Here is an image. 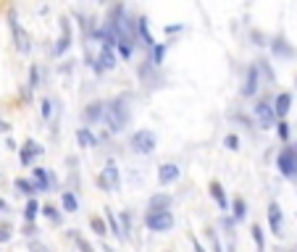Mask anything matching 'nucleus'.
Instances as JSON below:
<instances>
[{
  "label": "nucleus",
  "instance_id": "obj_1",
  "mask_svg": "<svg viewBox=\"0 0 297 252\" xmlns=\"http://www.w3.org/2000/svg\"><path fill=\"white\" fill-rule=\"evenodd\" d=\"M105 124L110 126V132H121L126 126V108H124V100H110L105 102Z\"/></svg>",
  "mask_w": 297,
  "mask_h": 252
},
{
  "label": "nucleus",
  "instance_id": "obj_2",
  "mask_svg": "<svg viewBox=\"0 0 297 252\" xmlns=\"http://www.w3.org/2000/svg\"><path fill=\"white\" fill-rule=\"evenodd\" d=\"M129 147L140 155H150L155 150V134L147 132V129H140V132H134L132 139H129Z\"/></svg>",
  "mask_w": 297,
  "mask_h": 252
},
{
  "label": "nucleus",
  "instance_id": "obj_3",
  "mask_svg": "<svg viewBox=\"0 0 297 252\" xmlns=\"http://www.w3.org/2000/svg\"><path fill=\"white\" fill-rule=\"evenodd\" d=\"M276 166H279V171L287 176V179H295L297 176V153L295 147H284L276 158Z\"/></svg>",
  "mask_w": 297,
  "mask_h": 252
},
{
  "label": "nucleus",
  "instance_id": "obj_4",
  "mask_svg": "<svg viewBox=\"0 0 297 252\" xmlns=\"http://www.w3.org/2000/svg\"><path fill=\"white\" fill-rule=\"evenodd\" d=\"M145 223H147V229H153V231H169L171 226H174V216L169 210H163V213H147V218H145Z\"/></svg>",
  "mask_w": 297,
  "mask_h": 252
},
{
  "label": "nucleus",
  "instance_id": "obj_5",
  "mask_svg": "<svg viewBox=\"0 0 297 252\" xmlns=\"http://www.w3.org/2000/svg\"><path fill=\"white\" fill-rule=\"evenodd\" d=\"M274 116H276V110L271 102H258L255 105V118H258V124H261V129H274Z\"/></svg>",
  "mask_w": 297,
  "mask_h": 252
},
{
  "label": "nucleus",
  "instance_id": "obj_6",
  "mask_svg": "<svg viewBox=\"0 0 297 252\" xmlns=\"http://www.w3.org/2000/svg\"><path fill=\"white\" fill-rule=\"evenodd\" d=\"M100 184H103V189H108V192H116L118 189V168H116L113 161L105 163L103 173H100Z\"/></svg>",
  "mask_w": 297,
  "mask_h": 252
},
{
  "label": "nucleus",
  "instance_id": "obj_7",
  "mask_svg": "<svg viewBox=\"0 0 297 252\" xmlns=\"http://www.w3.org/2000/svg\"><path fill=\"white\" fill-rule=\"evenodd\" d=\"M268 223H271V231L276 237H282L284 234V218H282V208L276 202L268 205Z\"/></svg>",
  "mask_w": 297,
  "mask_h": 252
},
{
  "label": "nucleus",
  "instance_id": "obj_8",
  "mask_svg": "<svg viewBox=\"0 0 297 252\" xmlns=\"http://www.w3.org/2000/svg\"><path fill=\"white\" fill-rule=\"evenodd\" d=\"M92 63H95V69H98V71H110V69L116 66V61H113V53H110V48H100V53L95 55V61H92Z\"/></svg>",
  "mask_w": 297,
  "mask_h": 252
},
{
  "label": "nucleus",
  "instance_id": "obj_9",
  "mask_svg": "<svg viewBox=\"0 0 297 252\" xmlns=\"http://www.w3.org/2000/svg\"><path fill=\"white\" fill-rule=\"evenodd\" d=\"M176 179H179V166L163 163L161 168H158V181H161L163 186H166V184H174Z\"/></svg>",
  "mask_w": 297,
  "mask_h": 252
},
{
  "label": "nucleus",
  "instance_id": "obj_10",
  "mask_svg": "<svg viewBox=\"0 0 297 252\" xmlns=\"http://www.w3.org/2000/svg\"><path fill=\"white\" fill-rule=\"evenodd\" d=\"M11 29H13V37H16V48L21 53H29L32 45H29V37H26V32L21 29V26L16 24V18H11Z\"/></svg>",
  "mask_w": 297,
  "mask_h": 252
},
{
  "label": "nucleus",
  "instance_id": "obj_11",
  "mask_svg": "<svg viewBox=\"0 0 297 252\" xmlns=\"http://www.w3.org/2000/svg\"><path fill=\"white\" fill-rule=\"evenodd\" d=\"M69 45H71V29H69V21L66 18H61V40H58V48H55V53H63V50H69Z\"/></svg>",
  "mask_w": 297,
  "mask_h": 252
},
{
  "label": "nucleus",
  "instance_id": "obj_12",
  "mask_svg": "<svg viewBox=\"0 0 297 252\" xmlns=\"http://www.w3.org/2000/svg\"><path fill=\"white\" fill-rule=\"evenodd\" d=\"M40 153H42V147L29 139V142L21 147V163H24V166H29V163H32V158H34V155H40Z\"/></svg>",
  "mask_w": 297,
  "mask_h": 252
},
{
  "label": "nucleus",
  "instance_id": "obj_13",
  "mask_svg": "<svg viewBox=\"0 0 297 252\" xmlns=\"http://www.w3.org/2000/svg\"><path fill=\"white\" fill-rule=\"evenodd\" d=\"M290 105H292V95H290V92H282V95L276 97V105H274L276 116H287V113H290Z\"/></svg>",
  "mask_w": 297,
  "mask_h": 252
},
{
  "label": "nucleus",
  "instance_id": "obj_14",
  "mask_svg": "<svg viewBox=\"0 0 297 252\" xmlns=\"http://www.w3.org/2000/svg\"><path fill=\"white\" fill-rule=\"evenodd\" d=\"M245 95L250 97L253 92H258V66H250V71H247V82H245Z\"/></svg>",
  "mask_w": 297,
  "mask_h": 252
},
{
  "label": "nucleus",
  "instance_id": "obj_15",
  "mask_svg": "<svg viewBox=\"0 0 297 252\" xmlns=\"http://www.w3.org/2000/svg\"><path fill=\"white\" fill-rule=\"evenodd\" d=\"M171 208V197H166V194H155V197L150 200V210L153 213H163Z\"/></svg>",
  "mask_w": 297,
  "mask_h": 252
},
{
  "label": "nucleus",
  "instance_id": "obj_16",
  "mask_svg": "<svg viewBox=\"0 0 297 252\" xmlns=\"http://www.w3.org/2000/svg\"><path fill=\"white\" fill-rule=\"evenodd\" d=\"M137 32H140V37L145 40L147 48H150V45H155L153 34H150V29H147V18H137Z\"/></svg>",
  "mask_w": 297,
  "mask_h": 252
},
{
  "label": "nucleus",
  "instance_id": "obj_17",
  "mask_svg": "<svg viewBox=\"0 0 297 252\" xmlns=\"http://www.w3.org/2000/svg\"><path fill=\"white\" fill-rule=\"evenodd\" d=\"M210 194H213V200L218 202V208L226 210V197H224V189H221L218 181H210Z\"/></svg>",
  "mask_w": 297,
  "mask_h": 252
},
{
  "label": "nucleus",
  "instance_id": "obj_18",
  "mask_svg": "<svg viewBox=\"0 0 297 252\" xmlns=\"http://www.w3.org/2000/svg\"><path fill=\"white\" fill-rule=\"evenodd\" d=\"M105 113V102H92V105L85 110V118L87 121H95V118H100Z\"/></svg>",
  "mask_w": 297,
  "mask_h": 252
},
{
  "label": "nucleus",
  "instance_id": "obj_19",
  "mask_svg": "<svg viewBox=\"0 0 297 252\" xmlns=\"http://www.w3.org/2000/svg\"><path fill=\"white\" fill-rule=\"evenodd\" d=\"M34 181H37V189H42V192L50 189V179L45 173V168H34Z\"/></svg>",
  "mask_w": 297,
  "mask_h": 252
},
{
  "label": "nucleus",
  "instance_id": "obj_20",
  "mask_svg": "<svg viewBox=\"0 0 297 252\" xmlns=\"http://www.w3.org/2000/svg\"><path fill=\"white\" fill-rule=\"evenodd\" d=\"M77 142L82 147H95V137H92V132L85 126V129H79V132H77Z\"/></svg>",
  "mask_w": 297,
  "mask_h": 252
},
{
  "label": "nucleus",
  "instance_id": "obj_21",
  "mask_svg": "<svg viewBox=\"0 0 297 252\" xmlns=\"http://www.w3.org/2000/svg\"><path fill=\"white\" fill-rule=\"evenodd\" d=\"M271 48H274V53H276V55H295V50H292L290 45H287V42L282 40V37H276V40L271 42Z\"/></svg>",
  "mask_w": 297,
  "mask_h": 252
},
{
  "label": "nucleus",
  "instance_id": "obj_22",
  "mask_svg": "<svg viewBox=\"0 0 297 252\" xmlns=\"http://www.w3.org/2000/svg\"><path fill=\"white\" fill-rule=\"evenodd\" d=\"M90 226H92V231H95V234H100V237H105L108 231H110V229L105 226V221H103V218H98V216H95V218H90Z\"/></svg>",
  "mask_w": 297,
  "mask_h": 252
},
{
  "label": "nucleus",
  "instance_id": "obj_23",
  "mask_svg": "<svg viewBox=\"0 0 297 252\" xmlns=\"http://www.w3.org/2000/svg\"><path fill=\"white\" fill-rule=\"evenodd\" d=\"M63 210L77 213V197H74V192H63Z\"/></svg>",
  "mask_w": 297,
  "mask_h": 252
},
{
  "label": "nucleus",
  "instance_id": "obj_24",
  "mask_svg": "<svg viewBox=\"0 0 297 252\" xmlns=\"http://www.w3.org/2000/svg\"><path fill=\"white\" fill-rule=\"evenodd\" d=\"M105 218H108V229H110V234H116L118 239H124L121 229H118V223H116V218H113V213H110V210H105Z\"/></svg>",
  "mask_w": 297,
  "mask_h": 252
},
{
  "label": "nucleus",
  "instance_id": "obj_25",
  "mask_svg": "<svg viewBox=\"0 0 297 252\" xmlns=\"http://www.w3.org/2000/svg\"><path fill=\"white\" fill-rule=\"evenodd\" d=\"M132 50H134L132 40H118V53H121V58H132Z\"/></svg>",
  "mask_w": 297,
  "mask_h": 252
},
{
  "label": "nucleus",
  "instance_id": "obj_26",
  "mask_svg": "<svg viewBox=\"0 0 297 252\" xmlns=\"http://www.w3.org/2000/svg\"><path fill=\"white\" fill-rule=\"evenodd\" d=\"M245 216H247V208H245V200H242V197H237V200H234V218H237V221H242Z\"/></svg>",
  "mask_w": 297,
  "mask_h": 252
},
{
  "label": "nucleus",
  "instance_id": "obj_27",
  "mask_svg": "<svg viewBox=\"0 0 297 252\" xmlns=\"http://www.w3.org/2000/svg\"><path fill=\"white\" fill-rule=\"evenodd\" d=\"M37 210H40V208H37V202H34V200H29V202H26V208H24V218H26V221H34Z\"/></svg>",
  "mask_w": 297,
  "mask_h": 252
},
{
  "label": "nucleus",
  "instance_id": "obj_28",
  "mask_svg": "<svg viewBox=\"0 0 297 252\" xmlns=\"http://www.w3.org/2000/svg\"><path fill=\"white\" fill-rule=\"evenodd\" d=\"M16 189H18V192H24V194H32V192H34V186L26 181V179H16Z\"/></svg>",
  "mask_w": 297,
  "mask_h": 252
},
{
  "label": "nucleus",
  "instance_id": "obj_29",
  "mask_svg": "<svg viewBox=\"0 0 297 252\" xmlns=\"http://www.w3.org/2000/svg\"><path fill=\"white\" fill-rule=\"evenodd\" d=\"M253 239L258 245V252H263V234H261V226H253Z\"/></svg>",
  "mask_w": 297,
  "mask_h": 252
},
{
  "label": "nucleus",
  "instance_id": "obj_30",
  "mask_svg": "<svg viewBox=\"0 0 297 252\" xmlns=\"http://www.w3.org/2000/svg\"><path fill=\"white\" fill-rule=\"evenodd\" d=\"M224 147H229V150H239V139H237L234 134H229V137L224 139Z\"/></svg>",
  "mask_w": 297,
  "mask_h": 252
},
{
  "label": "nucleus",
  "instance_id": "obj_31",
  "mask_svg": "<svg viewBox=\"0 0 297 252\" xmlns=\"http://www.w3.org/2000/svg\"><path fill=\"white\" fill-rule=\"evenodd\" d=\"M29 250L32 252H50V247L42 245V242H29Z\"/></svg>",
  "mask_w": 297,
  "mask_h": 252
},
{
  "label": "nucleus",
  "instance_id": "obj_32",
  "mask_svg": "<svg viewBox=\"0 0 297 252\" xmlns=\"http://www.w3.org/2000/svg\"><path fill=\"white\" fill-rule=\"evenodd\" d=\"M42 116L45 118L53 116V100H42Z\"/></svg>",
  "mask_w": 297,
  "mask_h": 252
},
{
  "label": "nucleus",
  "instance_id": "obj_33",
  "mask_svg": "<svg viewBox=\"0 0 297 252\" xmlns=\"http://www.w3.org/2000/svg\"><path fill=\"white\" fill-rule=\"evenodd\" d=\"M42 213H45V216H48L50 221H58V213H55V208H53V205H45V208H42Z\"/></svg>",
  "mask_w": 297,
  "mask_h": 252
},
{
  "label": "nucleus",
  "instance_id": "obj_34",
  "mask_svg": "<svg viewBox=\"0 0 297 252\" xmlns=\"http://www.w3.org/2000/svg\"><path fill=\"white\" fill-rule=\"evenodd\" d=\"M163 53H166V45H158L155 53H153V61H155V63H161V61H163Z\"/></svg>",
  "mask_w": 297,
  "mask_h": 252
},
{
  "label": "nucleus",
  "instance_id": "obj_35",
  "mask_svg": "<svg viewBox=\"0 0 297 252\" xmlns=\"http://www.w3.org/2000/svg\"><path fill=\"white\" fill-rule=\"evenodd\" d=\"M8 239H11V226L3 223V226H0V242H8Z\"/></svg>",
  "mask_w": 297,
  "mask_h": 252
},
{
  "label": "nucleus",
  "instance_id": "obj_36",
  "mask_svg": "<svg viewBox=\"0 0 297 252\" xmlns=\"http://www.w3.org/2000/svg\"><path fill=\"white\" fill-rule=\"evenodd\" d=\"M77 245H79V250H82V252H92V245H90V242H87V239H82V237H77Z\"/></svg>",
  "mask_w": 297,
  "mask_h": 252
},
{
  "label": "nucleus",
  "instance_id": "obj_37",
  "mask_svg": "<svg viewBox=\"0 0 297 252\" xmlns=\"http://www.w3.org/2000/svg\"><path fill=\"white\" fill-rule=\"evenodd\" d=\"M276 126H279V137H282V139L290 137V124H284V121H282V124H276Z\"/></svg>",
  "mask_w": 297,
  "mask_h": 252
},
{
  "label": "nucleus",
  "instance_id": "obj_38",
  "mask_svg": "<svg viewBox=\"0 0 297 252\" xmlns=\"http://www.w3.org/2000/svg\"><path fill=\"white\" fill-rule=\"evenodd\" d=\"M208 237H210V245H213V252H221V245H218V237L213 234V231H208Z\"/></svg>",
  "mask_w": 297,
  "mask_h": 252
},
{
  "label": "nucleus",
  "instance_id": "obj_39",
  "mask_svg": "<svg viewBox=\"0 0 297 252\" xmlns=\"http://www.w3.org/2000/svg\"><path fill=\"white\" fill-rule=\"evenodd\" d=\"M192 245H195V252H205V250L200 247V242H198V239H192Z\"/></svg>",
  "mask_w": 297,
  "mask_h": 252
},
{
  "label": "nucleus",
  "instance_id": "obj_40",
  "mask_svg": "<svg viewBox=\"0 0 297 252\" xmlns=\"http://www.w3.org/2000/svg\"><path fill=\"white\" fill-rule=\"evenodd\" d=\"M0 132H8V124H5L3 118H0Z\"/></svg>",
  "mask_w": 297,
  "mask_h": 252
},
{
  "label": "nucleus",
  "instance_id": "obj_41",
  "mask_svg": "<svg viewBox=\"0 0 297 252\" xmlns=\"http://www.w3.org/2000/svg\"><path fill=\"white\" fill-rule=\"evenodd\" d=\"M0 210H5V200H0Z\"/></svg>",
  "mask_w": 297,
  "mask_h": 252
},
{
  "label": "nucleus",
  "instance_id": "obj_42",
  "mask_svg": "<svg viewBox=\"0 0 297 252\" xmlns=\"http://www.w3.org/2000/svg\"><path fill=\"white\" fill-rule=\"evenodd\" d=\"M295 153H297V145H295Z\"/></svg>",
  "mask_w": 297,
  "mask_h": 252
}]
</instances>
